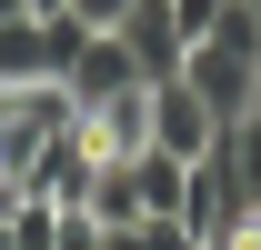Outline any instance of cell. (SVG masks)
Returning a JSON list of instances; mask_svg holds the SVG:
<instances>
[{
    "mask_svg": "<svg viewBox=\"0 0 261 250\" xmlns=\"http://www.w3.org/2000/svg\"><path fill=\"white\" fill-rule=\"evenodd\" d=\"M130 10H141V0H70V20H81V30H121Z\"/></svg>",
    "mask_w": 261,
    "mask_h": 250,
    "instance_id": "9c48e42d",
    "label": "cell"
},
{
    "mask_svg": "<svg viewBox=\"0 0 261 250\" xmlns=\"http://www.w3.org/2000/svg\"><path fill=\"white\" fill-rule=\"evenodd\" d=\"M151 150H171V160H211L221 150V110L191 90V80H151Z\"/></svg>",
    "mask_w": 261,
    "mask_h": 250,
    "instance_id": "7a4b0ae2",
    "label": "cell"
},
{
    "mask_svg": "<svg viewBox=\"0 0 261 250\" xmlns=\"http://www.w3.org/2000/svg\"><path fill=\"white\" fill-rule=\"evenodd\" d=\"M130 60H141V80H181V60H191V40H181V20H171V0H141L121 20Z\"/></svg>",
    "mask_w": 261,
    "mask_h": 250,
    "instance_id": "5b68a950",
    "label": "cell"
},
{
    "mask_svg": "<svg viewBox=\"0 0 261 250\" xmlns=\"http://www.w3.org/2000/svg\"><path fill=\"white\" fill-rule=\"evenodd\" d=\"M0 250H20V240H10V210H0Z\"/></svg>",
    "mask_w": 261,
    "mask_h": 250,
    "instance_id": "8fae6325",
    "label": "cell"
},
{
    "mask_svg": "<svg viewBox=\"0 0 261 250\" xmlns=\"http://www.w3.org/2000/svg\"><path fill=\"white\" fill-rule=\"evenodd\" d=\"M221 180L241 190V200H261V110H241V120H221Z\"/></svg>",
    "mask_w": 261,
    "mask_h": 250,
    "instance_id": "8992f818",
    "label": "cell"
},
{
    "mask_svg": "<svg viewBox=\"0 0 261 250\" xmlns=\"http://www.w3.org/2000/svg\"><path fill=\"white\" fill-rule=\"evenodd\" d=\"M111 230H100V210H81V200H61V240L50 250H100Z\"/></svg>",
    "mask_w": 261,
    "mask_h": 250,
    "instance_id": "ba28073f",
    "label": "cell"
},
{
    "mask_svg": "<svg viewBox=\"0 0 261 250\" xmlns=\"http://www.w3.org/2000/svg\"><path fill=\"white\" fill-rule=\"evenodd\" d=\"M100 250H211V240H201L191 220H161V210H151V220H121Z\"/></svg>",
    "mask_w": 261,
    "mask_h": 250,
    "instance_id": "52a82bcc",
    "label": "cell"
},
{
    "mask_svg": "<svg viewBox=\"0 0 261 250\" xmlns=\"http://www.w3.org/2000/svg\"><path fill=\"white\" fill-rule=\"evenodd\" d=\"M61 90L81 100V110H91V100H121V90H141V60H130V40H121V30H91L81 50H70Z\"/></svg>",
    "mask_w": 261,
    "mask_h": 250,
    "instance_id": "277c9868",
    "label": "cell"
},
{
    "mask_svg": "<svg viewBox=\"0 0 261 250\" xmlns=\"http://www.w3.org/2000/svg\"><path fill=\"white\" fill-rule=\"evenodd\" d=\"M81 20H40V10H20V20H0V90H31V80H61L70 70V50H81Z\"/></svg>",
    "mask_w": 261,
    "mask_h": 250,
    "instance_id": "6da1fadb",
    "label": "cell"
},
{
    "mask_svg": "<svg viewBox=\"0 0 261 250\" xmlns=\"http://www.w3.org/2000/svg\"><path fill=\"white\" fill-rule=\"evenodd\" d=\"M70 130H81V150L111 160V170H121V160H141V150H151V80H141V90H121V100H91Z\"/></svg>",
    "mask_w": 261,
    "mask_h": 250,
    "instance_id": "3957f363",
    "label": "cell"
},
{
    "mask_svg": "<svg viewBox=\"0 0 261 250\" xmlns=\"http://www.w3.org/2000/svg\"><path fill=\"white\" fill-rule=\"evenodd\" d=\"M31 10H40V20H61V10H70V0H31Z\"/></svg>",
    "mask_w": 261,
    "mask_h": 250,
    "instance_id": "30bf717a",
    "label": "cell"
},
{
    "mask_svg": "<svg viewBox=\"0 0 261 250\" xmlns=\"http://www.w3.org/2000/svg\"><path fill=\"white\" fill-rule=\"evenodd\" d=\"M251 210H261V200H251Z\"/></svg>",
    "mask_w": 261,
    "mask_h": 250,
    "instance_id": "7c38bea8",
    "label": "cell"
}]
</instances>
